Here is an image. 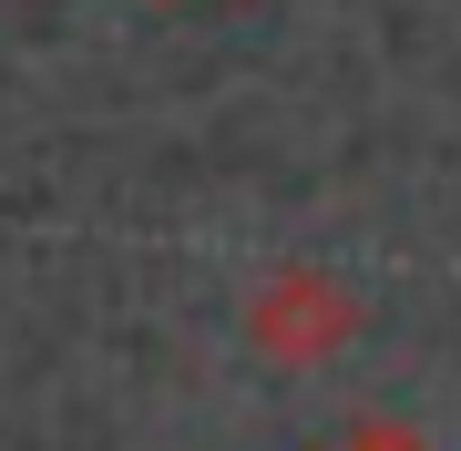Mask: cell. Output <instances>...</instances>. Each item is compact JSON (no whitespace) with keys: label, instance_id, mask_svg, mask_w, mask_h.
Returning a JSON list of instances; mask_svg holds the SVG:
<instances>
[{"label":"cell","instance_id":"cell-1","mask_svg":"<svg viewBox=\"0 0 461 451\" xmlns=\"http://www.w3.org/2000/svg\"><path fill=\"white\" fill-rule=\"evenodd\" d=\"M247 349L257 359H277V369H318V359H339L348 338H359V287L329 277V267H277V277H257L247 287Z\"/></svg>","mask_w":461,"mask_h":451},{"label":"cell","instance_id":"cell-2","mask_svg":"<svg viewBox=\"0 0 461 451\" xmlns=\"http://www.w3.org/2000/svg\"><path fill=\"white\" fill-rule=\"evenodd\" d=\"M339 451H420V441H411V431H348Z\"/></svg>","mask_w":461,"mask_h":451},{"label":"cell","instance_id":"cell-3","mask_svg":"<svg viewBox=\"0 0 461 451\" xmlns=\"http://www.w3.org/2000/svg\"><path fill=\"white\" fill-rule=\"evenodd\" d=\"M154 11H175V0H154Z\"/></svg>","mask_w":461,"mask_h":451}]
</instances>
